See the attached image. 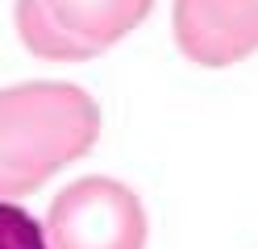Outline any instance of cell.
<instances>
[{"mask_svg": "<svg viewBox=\"0 0 258 249\" xmlns=\"http://www.w3.org/2000/svg\"><path fill=\"white\" fill-rule=\"evenodd\" d=\"M100 141V108L75 83L0 88V199H21Z\"/></svg>", "mask_w": 258, "mask_h": 249, "instance_id": "6da1fadb", "label": "cell"}, {"mask_svg": "<svg viewBox=\"0 0 258 249\" xmlns=\"http://www.w3.org/2000/svg\"><path fill=\"white\" fill-rule=\"evenodd\" d=\"M146 208L125 183L88 175L50 199L46 241L50 249H146Z\"/></svg>", "mask_w": 258, "mask_h": 249, "instance_id": "7a4b0ae2", "label": "cell"}, {"mask_svg": "<svg viewBox=\"0 0 258 249\" xmlns=\"http://www.w3.org/2000/svg\"><path fill=\"white\" fill-rule=\"evenodd\" d=\"M175 42L196 66H233L258 50V0H175Z\"/></svg>", "mask_w": 258, "mask_h": 249, "instance_id": "3957f363", "label": "cell"}, {"mask_svg": "<svg viewBox=\"0 0 258 249\" xmlns=\"http://www.w3.org/2000/svg\"><path fill=\"white\" fill-rule=\"evenodd\" d=\"M46 5L75 38L104 50V46H117L121 38H129L146 21L154 0H46Z\"/></svg>", "mask_w": 258, "mask_h": 249, "instance_id": "277c9868", "label": "cell"}, {"mask_svg": "<svg viewBox=\"0 0 258 249\" xmlns=\"http://www.w3.org/2000/svg\"><path fill=\"white\" fill-rule=\"evenodd\" d=\"M13 25H17V38L25 42L29 54H38L46 62H84V58L100 54L84 38H75L50 13L46 0H13Z\"/></svg>", "mask_w": 258, "mask_h": 249, "instance_id": "5b68a950", "label": "cell"}, {"mask_svg": "<svg viewBox=\"0 0 258 249\" xmlns=\"http://www.w3.org/2000/svg\"><path fill=\"white\" fill-rule=\"evenodd\" d=\"M0 249H50L46 224H38V216H29L21 204L0 199Z\"/></svg>", "mask_w": 258, "mask_h": 249, "instance_id": "8992f818", "label": "cell"}]
</instances>
